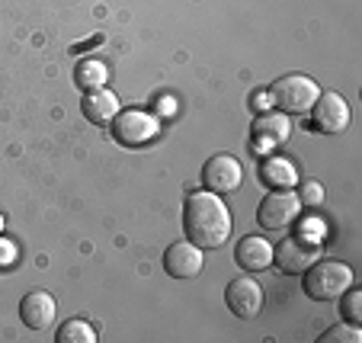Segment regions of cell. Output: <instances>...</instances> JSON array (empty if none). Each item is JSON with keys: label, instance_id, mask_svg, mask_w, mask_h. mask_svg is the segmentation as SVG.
<instances>
[{"label": "cell", "instance_id": "1", "mask_svg": "<svg viewBox=\"0 0 362 343\" xmlns=\"http://www.w3.org/2000/svg\"><path fill=\"white\" fill-rule=\"evenodd\" d=\"M183 231L202 250H215L231 238V212L218 199V192L199 190L186 196L183 206Z\"/></svg>", "mask_w": 362, "mask_h": 343}, {"label": "cell", "instance_id": "2", "mask_svg": "<svg viewBox=\"0 0 362 343\" xmlns=\"http://www.w3.org/2000/svg\"><path fill=\"white\" fill-rule=\"evenodd\" d=\"M353 286V269L337 260H315L305 269V292L315 302H337Z\"/></svg>", "mask_w": 362, "mask_h": 343}, {"label": "cell", "instance_id": "3", "mask_svg": "<svg viewBox=\"0 0 362 343\" xmlns=\"http://www.w3.org/2000/svg\"><path fill=\"white\" fill-rule=\"evenodd\" d=\"M317 93H321V87H317L311 77H305V74H286V77H279V81L269 87V103L279 106L282 112L301 116V112H308L311 106H315Z\"/></svg>", "mask_w": 362, "mask_h": 343}, {"label": "cell", "instance_id": "4", "mask_svg": "<svg viewBox=\"0 0 362 343\" xmlns=\"http://www.w3.org/2000/svg\"><path fill=\"white\" fill-rule=\"evenodd\" d=\"M298 215H301V199H298V192H292V190L269 192L267 199L260 202V209H257V221L267 231H286L288 225L298 221Z\"/></svg>", "mask_w": 362, "mask_h": 343}, {"label": "cell", "instance_id": "5", "mask_svg": "<svg viewBox=\"0 0 362 343\" xmlns=\"http://www.w3.org/2000/svg\"><path fill=\"white\" fill-rule=\"evenodd\" d=\"M160 132V122L151 112H141V110H129V112H119L112 119V138L125 148H144L158 138Z\"/></svg>", "mask_w": 362, "mask_h": 343}, {"label": "cell", "instance_id": "6", "mask_svg": "<svg viewBox=\"0 0 362 343\" xmlns=\"http://www.w3.org/2000/svg\"><path fill=\"white\" fill-rule=\"evenodd\" d=\"M315 260H321V244L311 234H288L273 250V263H279L282 273H305Z\"/></svg>", "mask_w": 362, "mask_h": 343}, {"label": "cell", "instance_id": "7", "mask_svg": "<svg viewBox=\"0 0 362 343\" xmlns=\"http://www.w3.org/2000/svg\"><path fill=\"white\" fill-rule=\"evenodd\" d=\"M311 125L324 135H340L349 125V106L340 93H317L315 106H311Z\"/></svg>", "mask_w": 362, "mask_h": 343}, {"label": "cell", "instance_id": "8", "mask_svg": "<svg viewBox=\"0 0 362 343\" xmlns=\"http://www.w3.org/2000/svg\"><path fill=\"white\" fill-rule=\"evenodd\" d=\"M244 180V167L231 154H215L202 167V183L209 192H234Z\"/></svg>", "mask_w": 362, "mask_h": 343}, {"label": "cell", "instance_id": "9", "mask_svg": "<svg viewBox=\"0 0 362 343\" xmlns=\"http://www.w3.org/2000/svg\"><path fill=\"white\" fill-rule=\"evenodd\" d=\"M288 135H292V122L286 119V112H263V116H257V122H253V151H257V158L269 154L282 141H288Z\"/></svg>", "mask_w": 362, "mask_h": 343}, {"label": "cell", "instance_id": "10", "mask_svg": "<svg viewBox=\"0 0 362 343\" xmlns=\"http://www.w3.org/2000/svg\"><path fill=\"white\" fill-rule=\"evenodd\" d=\"M225 302H228V308H231L238 318H244V321L257 318V315H260V308H263V289H260V282L247 279V276H238L234 282H228Z\"/></svg>", "mask_w": 362, "mask_h": 343}, {"label": "cell", "instance_id": "11", "mask_svg": "<svg viewBox=\"0 0 362 343\" xmlns=\"http://www.w3.org/2000/svg\"><path fill=\"white\" fill-rule=\"evenodd\" d=\"M202 248H196L192 240H177L170 244L164 254V269L173 276V279H192L202 269Z\"/></svg>", "mask_w": 362, "mask_h": 343}, {"label": "cell", "instance_id": "12", "mask_svg": "<svg viewBox=\"0 0 362 343\" xmlns=\"http://www.w3.org/2000/svg\"><path fill=\"white\" fill-rule=\"evenodd\" d=\"M55 315H58V305L48 292H29L20 302V318L29 330H48L55 324Z\"/></svg>", "mask_w": 362, "mask_h": 343}, {"label": "cell", "instance_id": "13", "mask_svg": "<svg viewBox=\"0 0 362 343\" xmlns=\"http://www.w3.org/2000/svg\"><path fill=\"white\" fill-rule=\"evenodd\" d=\"M83 116L93 125H110L119 116V96L110 93L106 87L87 90V96H83Z\"/></svg>", "mask_w": 362, "mask_h": 343}, {"label": "cell", "instance_id": "14", "mask_svg": "<svg viewBox=\"0 0 362 343\" xmlns=\"http://www.w3.org/2000/svg\"><path fill=\"white\" fill-rule=\"evenodd\" d=\"M238 263L247 269V273H260L273 263V248H269V240L260 238V234H250L238 244Z\"/></svg>", "mask_w": 362, "mask_h": 343}, {"label": "cell", "instance_id": "15", "mask_svg": "<svg viewBox=\"0 0 362 343\" xmlns=\"http://www.w3.org/2000/svg\"><path fill=\"white\" fill-rule=\"evenodd\" d=\"M260 180L267 186H273V190H292V186L298 183V170H295V164L288 158L269 154V158L260 164Z\"/></svg>", "mask_w": 362, "mask_h": 343}, {"label": "cell", "instance_id": "16", "mask_svg": "<svg viewBox=\"0 0 362 343\" xmlns=\"http://www.w3.org/2000/svg\"><path fill=\"white\" fill-rule=\"evenodd\" d=\"M74 81H77V87H83V90H100L110 81V71H106L103 62H96V58H83L74 71Z\"/></svg>", "mask_w": 362, "mask_h": 343}, {"label": "cell", "instance_id": "17", "mask_svg": "<svg viewBox=\"0 0 362 343\" xmlns=\"http://www.w3.org/2000/svg\"><path fill=\"white\" fill-rule=\"evenodd\" d=\"M58 343H96V330L87 321H68L58 330Z\"/></svg>", "mask_w": 362, "mask_h": 343}, {"label": "cell", "instance_id": "18", "mask_svg": "<svg viewBox=\"0 0 362 343\" xmlns=\"http://www.w3.org/2000/svg\"><path fill=\"white\" fill-rule=\"evenodd\" d=\"M321 343H362V334L356 324H337L321 337Z\"/></svg>", "mask_w": 362, "mask_h": 343}, {"label": "cell", "instance_id": "19", "mask_svg": "<svg viewBox=\"0 0 362 343\" xmlns=\"http://www.w3.org/2000/svg\"><path fill=\"white\" fill-rule=\"evenodd\" d=\"M343 315L349 318V324H359L362 321V292H359V289L349 286L346 292H343Z\"/></svg>", "mask_w": 362, "mask_h": 343}, {"label": "cell", "instance_id": "20", "mask_svg": "<svg viewBox=\"0 0 362 343\" xmlns=\"http://www.w3.org/2000/svg\"><path fill=\"white\" fill-rule=\"evenodd\" d=\"M301 202H308V206H321L324 202V186L317 183V180H308L305 186H301Z\"/></svg>", "mask_w": 362, "mask_h": 343}, {"label": "cell", "instance_id": "21", "mask_svg": "<svg viewBox=\"0 0 362 343\" xmlns=\"http://www.w3.org/2000/svg\"><path fill=\"white\" fill-rule=\"evenodd\" d=\"M13 263H16V244L0 240V269H10Z\"/></svg>", "mask_w": 362, "mask_h": 343}, {"label": "cell", "instance_id": "22", "mask_svg": "<svg viewBox=\"0 0 362 343\" xmlns=\"http://www.w3.org/2000/svg\"><path fill=\"white\" fill-rule=\"evenodd\" d=\"M253 106H257V110H267V106H269V93H253Z\"/></svg>", "mask_w": 362, "mask_h": 343}, {"label": "cell", "instance_id": "23", "mask_svg": "<svg viewBox=\"0 0 362 343\" xmlns=\"http://www.w3.org/2000/svg\"><path fill=\"white\" fill-rule=\"evenodd\" d=\"M0 231H4V215H0Z\"/></svg>", "mask_w": 362, "mask_h": 343}]
</instances>
